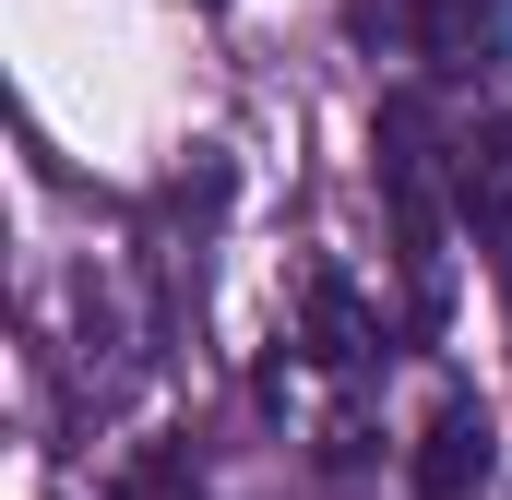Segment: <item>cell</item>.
I'll return each instance as SVG.
<instances>
[{"label":"cell","instance_id":"cell-3","mask_svg":"<svg viewBox=\"0 0 512 500\" xmlns=\"http://www.w3.org/2000/svg\"><path fill=\"white\" fill-rule=\"evenodd\" d=\"M393 36L429 60V72H477L501 48V0H393Z\"/></svg>","mask_w":512,"mask_h":500},{"label":"cell","instance_id":"cell-1","mask_svg":"<svg viewBox=\"0 0 512 500\" xmlns=\"http://www.w3.org/2000/svg\"><path fill=\"white\" fill-rule=\"evenodd\" d=\"M370 179H382V215H393L405 310L441 322V310H453V131L429 120V96H382V120H370Z\"/></svg>","mask_w":512,"mask_h":500},{"label":"cell","instance_id":"cell-5","mask_svg":"<svg viewBox=\"0 0 512 500\" xmlns=\"http://www.w3.org/2000/svg\"><path fill=\"white\" fill-rule=\"evenodd\" d=\"M120 500H179V477H167V465H143V477H131Z\"/></svg>","mask_w":512,"mask_h":500},{"label":"cell","instance_id":"cell-4","mask_svg":"<svg viewBox=\"0 0 512 500\" xmlns=\"http://www.w3.org/2000/svg\"><path fill=\"white\" fill-rule=\"evenodd\" d=\"M477 477H489V405H477V393H441V405H429V441H417V489L465 500Z\"/></svg>","mask_w":512,"mask_h":500},{"label":"cell","instance_id":"cell-2","mask_svg":"<svg viewBox=\"0 0 512 500\" xmlns=\"http://www.w3.org/2000/svg\"><path fill=\"white\" fill-rule=\"evenodd\" d=\"M453 215L512 286V120H453Z\"/></svg>","mask_w":512,"mask_h":500}]
</instances>
